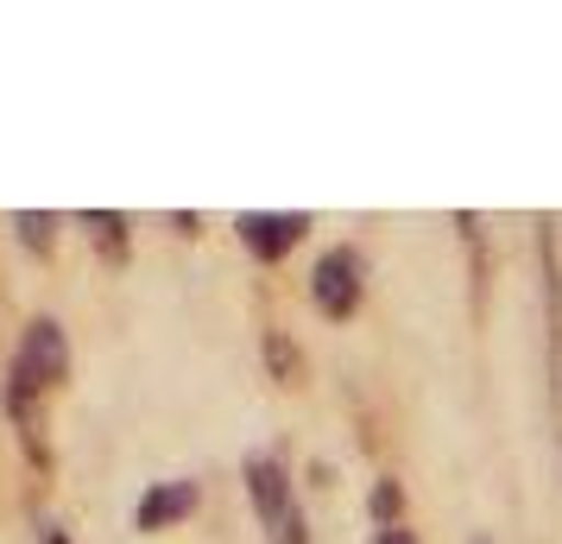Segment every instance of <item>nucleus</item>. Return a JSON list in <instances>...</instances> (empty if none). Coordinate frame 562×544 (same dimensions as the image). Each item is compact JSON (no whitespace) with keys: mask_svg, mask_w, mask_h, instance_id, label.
<instances>
[{"mask_svg":"<svg viewBox=\"0 0 562 544\" xmlns=\"http://www.w3.org/2000/svg\"><path fill=\"white\" fill-rule=\"evenodd\" d=\"M64 374H70V342H64V323H52V317L26 323L20 355H13V367H7V412H13V424H20L26 437H32V399H38V392H52Z\"/></svg>","mask_w":562,"mask_h":544,"instance_id":"1","label":"nucleus"},{"mask_svg":"<svg viewBox=\"0 0 562 544\" xmlns=\"http://www.w3.org/2000/svg\"><path fill=\"white\" fill-rule=\"evenodd\" d=\"M367 298V259L360 247H329V254L310 266V304L329 317V323H348Z\"/></svg>","mask_w":562,"mask_h":544,"instance_id":"2","label":"nucleus"},{"mask_svg":"<svg viewBox=\"0 0 562 544\" xmlns=\"http://www.w3.org/2000/svg\"><path fill=\"white\" fill-rule=\"evenodd\" d=\"M234 229H240V247H247V254L272 266V259H284L310 234V215H297V209H254V215H240Z\"/></svg>","mask_w":562,"mask_h":544,"instance_id":"3","label":"nucleus"},{"mask_svg":"<svg viewBox=\"0 0 562 544\" xmlns=\"http://www.w3.org/2000/svg\"><path fill=\"white\" fill-rule=\"evenodd\" d=\"M240 481H247V500H254V513H259L266 532H279L284 519L297 513V507H291V475H284L279 456H247V463H240Z\"/></svg>","mask_w":562,"mask_h":544,"instance_id":"4","label":"nucleus"},{"mask_svg":"<svg viewBox=\"0 0 562 544\" xmlns=\"http://www.w3.org/2000/svg\"><path fill=\"white\" fill-rule=\"evenodd\" d=\"M196 500H203L196 481H153V488L139 493V507H133V525L139 532H165V525H178V519L196 513Z\"/></svg>","mask_w":562,"mask_h":544,"instance_id":"5","label":"nucleus"},{"mask_svg":"<svg viewBox=\"0 0 562 544\" xmlns=\"http://www.w3.org/2000/svg\"><path fill=\"white\" fill-rule=\"evenodd\" d=\"M82 229L95 234V247H102L108 259H127V215H114V209H89Z\"/></svg>","mask_w":562,"mask_h":544,"instance_id":"6","label":"nucleus"},{"mask_svg":"<svg viewBox=\"0 0 562 544\" xmlns=\"http://www.w3.org/2000/svg\"><path fill=\"white\" fill-rule=\"evenodd\" d=\"M367 513L380 519V525H405V488H398V481H392V475H380V481H373V500H367Z\"/></svg>","mask_w":562,"mask_h":544,"instance_id":"7","label":"nucleus"},{"mask_svg":"<svg viewBox=\"0 0 562 544\" xmlns=\"http://www.w3.org/2000/svg\"><path fill=\"white\" fill-rule=\"evenodd\" d=\"M13 229H20V241H26V247L52 254V241H57V215H32V209H20V215H13Z\"/></svg>","mask_w":562,"mask_h":544,"instance_id":"8","label":"nucleus"},{"mask_svg":"<svg viewBox=\"0 0 562 544\" xmlns=\"http://www.w3.org/2000/svg\"><path fill=\"white\" fill-rule=\"evenodd\" d=\"M266 355H272V374H279V380H297V355H291V342H284L279 330L266 336Z\"/></svg>","mask_w":562,"mask_h":544,"instance_id":"9","label":"nucleus"},{"mask_svg":"<svg viewBox=\"0 0 562 544\" xmlns=\"http://www.w3.org/2000/svg\"><path fill=\"white\" fill-rule=\"evenodd\" d=\"M272 544H310V525H304V513H291L279 525V532H272Z\"/></svg>","mask_w":562,"mask_h":544,"instance_id":"10","label":"nucleus"},{"mask_svg":"<svg viewBox=\"0 0 562 544\" xmlns=\"http://www.w3.org/2000/svg\"><path fill=\"white\" fill-rule=\"evenodd\" d=\"M373 544H417V532H411V525H380V539Z\"/></svg>","mask_w":562,"mask_h":544,"instance_id":"11","label":"nucleus"},{"mask_svg":"<svg viewBox=\"0 0 562 544\" xmlns=\"http://www.w3.org/2000/svg\"><path fill=\"white\" fill-rule=\"evenodd\" d=\"M38 544H64V525H38Z\"/></svg>","mask_w":562,"mask_h":544,"instance_id":"12","label":"nucleus"}]
</instances>
